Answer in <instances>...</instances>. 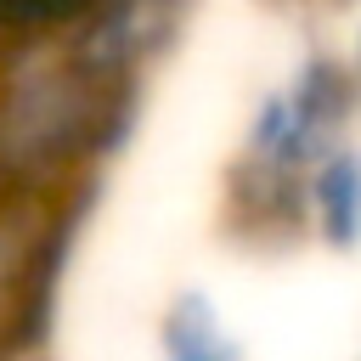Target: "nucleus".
I'll return each instance as SVG.
<instances>
[{"label":"nucleus","instance_id":"obj_1","mask_svg":"<svg viewBox=\"0 0 361 361\" xmlns=\"http://www.w3.org/2000/svg\"><path fill=\"white\" fill-rule=\"evenodd\" d=\"M361 135V96L344 51H310L282 85L259 90L226 169V220L259 248L305 243V180L310 169Z\"/></svg>","mask_w":361,"mask_h":361},{"label":"nucleus","instance_id":"obj_2","mask_svg":"<svg viewBox=\"0 0 361 361\" xmlns=\"http://www.w3.org/2000/svg\"><path fill=\"white\" fill-rule=\"evenodd\" d=\"M305 243L327 254H361V135L333 147L305 180Z\"/></svg>","mask_w":361,"mask_h":361},{"label":"nucleus","instance_id":"obj_3","mask_svg":"<svg viewBox=\"0 0 361 361\" xmlns=\"http://www.w3.org/2000/svg\"><path fill=\"white\" fill-rule=\"evenodd\" d=\"M152 361H248L231 316L203 288H180L152 333Z\"/></svg>","mask_w":361,"mask_h":361},{"label":"nucleus","instance_id":"obj_4","mask_svg":"<svg viewBox=\"0 0 361 361\" xmlns=\"http://www.w3.org/2000/svg\"><path fill=\"white\" fill-rule=\"evenodd\" d=\"M344 62H350V79H355V96H361V23H355V39H350Z\"/></svg>","mask_w":361,"mask_h":361},{"label":"nucleus","instance_id":"obj_5","mask_svg":"<svg viewBox=\"0 0 361 361\" xmlns=\"http://www.w3.org/2000/svg\"><path fill=\"white\" fill-rule=\"evenodd\" d=\"M322 6H350V0H322Z\"/></svg>","mask_w":361,"mask_h":361},{"label":"nucleus","instance_id":"obj_6","mask_svg":"<svg viewBox=\"0 0 361 361\" xmlns=\"http://www.w3.org/2000/svg\"><path fill=\"white\" fill-rule=\"evenodd\" d=\"M350 361H361V355H350Z\"/></svg>","mask_w":361,"mask_h":361},{"label":"nucleus","instance_id":"obj_7","mask_svg":"<svg viewBox=\"0 0 361 361\" xmlns=\"http://www.w3.org/2000/svg\"><path fill=\"white\" fill-rule=\"evenodd\" d=\"M355 355H361V350H355Z\"/></svg>","mask_w":361,"mask_h":361}]
</instances>
